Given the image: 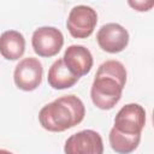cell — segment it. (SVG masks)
Returning a JSON list of instances; mask_svg holds the SVG:
<instances>
[{
	"mask_svg": "<svg viewBox=\"0 0 154 154\" xmlns=\"http://www.w3.org/2000/svg\"><path fill=\"white\" fill-rule=\"evenodd\" d=\"M126 83L125 66L118 60L103 61L96 73L90 89L93 103L100 109H112L120 100Z\"/></svg>",
	"mask_w": 154,
	"mask_h": 154,
	"instance_id": "6da1fadb",
	"label": "cell"
},
{
	"mask_svg": "<svg viewBox=\"0 0 154 154\" xmlns=\"http://www.w3.org/2000/svg\"><path fill=\"white\" fill-rule=\"evenodd\" d=\"M85 116V107L76 95H64L45 105L38 113L41 126L51 132H63L78 125Z\"/></svg>",
	"mask_w": 154,
	"mask_h": 154,
	"instance_id": "7a4b0ae2",
	"label": "cell"
},
{
	"mask_svg": "<svg viewBox=\"0 0 154 154\" xmlns=\"http://www.w3.org/2000/svg\"><path fill=\"white\" fill-rule=\"evenodd\" d=\"M97 24L96 11L87 5H77L72 7L66 20V28L75 38L89 37Z\"/></svg>",
	"mask_w": 154,
	"mask_h": 154,
	"instance_id": "3957f363",
	"label": "cell"
},
{
	"mask_svg": "<svg viewBox=\"0 0 154 154\" xmlns=\"http://www.w3.org/2000/svg\"><path fill=\"white\" fill-rule=\"evenodd\" d=\"M64 45L63 32L54 26H40L32 32L31 46L34 52L42 58L57 55Z\"/></svg>",
	"mask_w": 154,
	"mask_h": 154,
	"instance_id": "277c9868",
	"label": "cell"
},
{
	"mask_svg": "<svg viewBox=\"0 0 154 154\" xmlns=\"http://www.w3.org/2000/svg\"><path fill=\"white\" fill-rule=\"evenodd\" d=\"M146 125V111L138 103H128L123 106L116 118L114 129L124 135H141Z\"/></svg>",
	"mask_w": 154,
	"mask_h": 154,
	"instance_id": "5b68a950",
	"label": "cell"
},
{
	"mask_svg": "<svg viewBox=\"0 0 154 154\" xmlns=\"http://www.w3.org/2000/svg\"><path fill=\"white\" fill-rule=\"evenodd\" d=\"M43 76V67L38 59L28 57L16 65L13 72V79L20 90L24 91H32L42 82Z\"/></svg>",
	"mask_w": 154,
	"mask_h": 154,
	"instance_id": "8992f818",
	"label": "cell"
},
{
	"mask_svg": "<svg viewBox=\"0 0 154 154\" xmlns=\"http://www.w3.org/2000/svg\"><path fill=\"white\" fill-rule=\"evenodd\" d=\"M65 154H103L102 137L95 130H82L71 135L64 146Z\"/></svg>",
	"mask_w": 154,
	"mask_h": 154,
	"instance_id": "52a82bcc",
	"label": "cell"
},
{
	"mask_svg": "<svg viewBox=\"0 0 154 154\" xmlns=\"http://www.w3.org/2000/svg\"><path fill=\"white\" fill-rule=\"evenodd\" d=\"M96 41L102 51L112 54L119 53L124 51L129 43V32L118 23H107L99 29Z\"/></svg>",
	"mask_w": 154,
	"mask_h": 154,
	"instance_id": "ba28073f",
	"label": "cell"
},
{
	"mask_svg": "<svg viewBox=\"0 0 154 154\" xmlns=\"http://www.w3.org/2000/svg\"><path fill=\"white\" fill-rule=\"evenodd\" d=\"M63 61L66 67L77 77H82L93 67L94 59L90 51L82 45H71L65 49Z\"/></svg>",
	"mask_w": 154,
	"mask_h": 154,
	"instance_id": "9c48e42d",
	"label": "cell"
},
{
	"mask_svg": "<svg viewBox=\"0 0 154 154\" xmlns=\"http://www.w3.org/2000/svg\"><path fill=\"white\" fill-rule=\"evenodd\" d=\"M25 52V38L17 30H6L0 35V54L6 60H18Z\"/></svg>",
	"mask_w": 154,
	"mask_h": 154,
	"instance_id": "30bf717a",
	"label": "cell"
},
{
	"mask_svg": "<svg viewBox=\"0 0 154 154\" xmlns=\"http://www.w3.org/2000/svg\"><path fill=\"white\" fill-rule=\"evenodd\" d=\"M47 79H48V84L53 89L63 90V89H67V88L73 87L78 82L79 77L75 76L66 67V65L63 61V58H60L51 65V67L48 70Z\"/></svg>",
	"mask_w": 154,
	"mask_h": 154,
	"instance_id": "8fae6325",
	"label": "cell"
},
{
	"mask_svg": "<svg viewBox=\"0 0 154 154\" xmlns=\"http://www.w3.org/2000/svg\"><path fill=\"white\" fill-rule=\"evenodd\" d=\"M108 141H109L111 148L117 154H130L138 147L141 141V135L129 136L112 128L108 135Z\"/></svg>",
	"mask_w": 154,
	"mask_h": 154,
	"instance_id": "7c38bea8",
	"label": "cell"
},
{
	"mask_svg": "<svg viewBox=\"0 0 154 154\" xmlns=\"http://www.w3.org/2000/svg\"><path fill=\"white\" fill-rule=\"evenodd\" d=\"M132 8H135L138 12H144V11H149L154 2L153 1H129L128 2Z\"/></svg>",
	"mask_w": 154,
	"mask_h": 154,
	"instance_id": "4fadbf2b",
	"label": "cell"
},
{
	"mask_svg": "<svg viewBox=\"0 0 154 154\" xmlns=\"http://www.w3.org/2000/svg\"><path fill=\"white\" fill-rule=\"evenodd\" d=\"M0 154H13V153L7 149H0Z\"/></svg>",
	"mask_w": 154,
	"mask_h": 154,
	"instance_id": "5bb4252c",
	"label": "cell"
}]
</instances>
